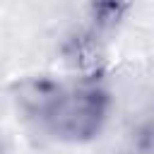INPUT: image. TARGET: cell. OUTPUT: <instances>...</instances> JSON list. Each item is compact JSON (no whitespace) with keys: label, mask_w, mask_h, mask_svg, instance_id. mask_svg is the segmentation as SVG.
Wrapping results in <instances>:
<instances>
[{"label":"cell","mask_w":154,"mask_h":154,"mask_svg":"<svg viewBox=\"0 0 154 154\" xmlns=\"http://www.w3.org/2000/svg\"><path fill=\"white\" fill-rule=\"evenodd\" d=\"M108 113V94L96 84H82L75 89H65L60 103L48 118V128L55 137L67 142H87L106 123Z\"/></svg>","instance_id":"obj_1"},{"label":"cell","mask_w":154,"mask_h":154,"mask_svg":"<svg viewBox=\"0 0 154 154\" xmlns=\"http://www.w3.org/2000/svg\"><path fill=\"white\" fill-rule=\"evenodd\" d=\"M65 87L51 77H31L17 87V106L34 120L48 123L55 106L60 103Z\"/></svg>","instance_id":"obj_2"},{"label":"cell","mask_w":154,"mask_h":154,"mask_svg":"<svg viewBox=\"0 0 154 154\" xmlns=\"http://www.w3.org/2000/svg\"><path fill=\"white\" fill-rule=\"evenodd\" d=\"M128 0H91V19L99 29H111L125 14Z\"/></svg>","instance_id":"obj_3"},{"label":"cell","mask_w":154,"mask_h":154,"mask_svg":"<svg viewBox=\"0 0 154 154\" xmlns=\"http://www.w3.org/2000/svg\"><path fill=\"white\" fill-rule=\"evenodd\" d=\"M0 154H5V152H2V144H0Z\"/></svg>","instance_id":"obj_4"}]
</instances>
